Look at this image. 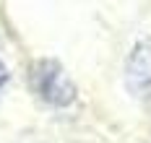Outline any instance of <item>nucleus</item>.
I'll use <instances>...</instances> for the list:
<instances>
[{
    "label": "nucleus",
    "instance_id": "nucleus-1",
    "mask_svg": "<svg viewBox=\"0 0 151 143\" xmlns=\"http://www.w3.org/2000/svg\"><path fill=\"white\" fill-rule=\"evenodd\" d=\"M29 86L45 104L60 107V109L70 107L76 102V96H78L76 83L70 81V76L52 57H39V60H34L29 65Z\"/></svg>",
    "mask_w": 151,
    "mask_h": 143
},
{
    "label": "nucleus",
    "instance_id": "nucleus-2",
    "mask_svg": "<svg viewBox=\"0 0 151 143\" xmlns=\"http://www.w3.org/2000/svg\"><path fill=\"white\" fill-rule=\"evenodd\" d=\"M128 83L133 89H146L151 83V42H143L133 49L128 60Z\"/></svg>",
    "mask_w": 151,
    "mask_h": 143
},
{
    "label": "nucleus",
    "instance_id": "nucleus-3",
    "mask_svg": "<svg viewBox=\"0 0 151 143\" xmlns=\"http://www.w3.org/2000/svg\"><path fill=\"white\" fill-rule=\"evenodd\" d=\"M8 81H11V70H8V65L0 60V91H3V86H5Z\"/></svg>",
    "mask_w": 151,
    "mask_h": 143
}]
</instances>
